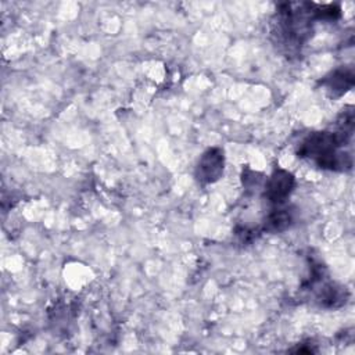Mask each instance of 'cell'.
Returning a JSON list of instances; mask_svg holds the SVG:
<instances>
[{"label": "cell", "instance_id": "obj_1", "mask_svg": "<svg viewBox=\"0 0 355 355\" xmlns=\"http://www.w3.org/2000/svg\"><path fill=\"white\" fill-rule=\"evenodd\" d=\"M348 140L338 132H315L301 143L298 157L312 159L322 169H349L352 166L351 155L338 151Z\"/></svg>", "mask_w": 355, "mask_h": 355}, {"label": "cell", "instance_id": "obj_2", "mask_svg": "<svg viewBox=\"0 0 355 355\" xmlns=\"http://www.w3.org/2000/svg\"><path fill=\"white\" fill-rule=\"evenodd\" d=\"M225 169V154L219 147H211L202 153L196 166V179L201 184H209L219 180Z\"/></svg>", "mask_w": 355, "mask_h": 355}, {"label": "cell", "instance_id": "obj_3", "mask_svg": "<svg viewBox=\"0 0 355 355\" xmlns=\"http://www.w3.org/2000/svg\"><path fill=\"white\" fill-rule=\"evenodd\" d=\"M295 187L294 175L286 169H276L269 176L265 186V197L276 205H282Z\"/></svg>", "mask_w": 355, "mask_h": 355}, {"label": "cell", "instance_id": "obj_4", "mask_svg": "<svg viewBox=\"0 0 355 355\" xmlns=\"http://www.w3.org/2000/svg\"><path fill=\"white\" fill-rule=\"evenodd\" d=\"M320 83L333 97H338L354 86V69L351 67L337 68L330 75L324 76Z\"/></svg>", "mask_w": 355, "mask_h": 355}, {"label": "cell", "instance_id": "obj_5", "mask_svg": "<svg viewBox=\"0 0 355 355\" xmlns=\"http://www.w3.org/2000/svg\"><path fill=\"white\" fill-rule=\"evenodd\" d=\"M293 222H294L293 211H290L288 208H279V209H273L268 215L265 220V229L269 232H283L287 227H290Z\"/></svg>", "mask_w": 355, "mask_h": 355}]
</instances>
